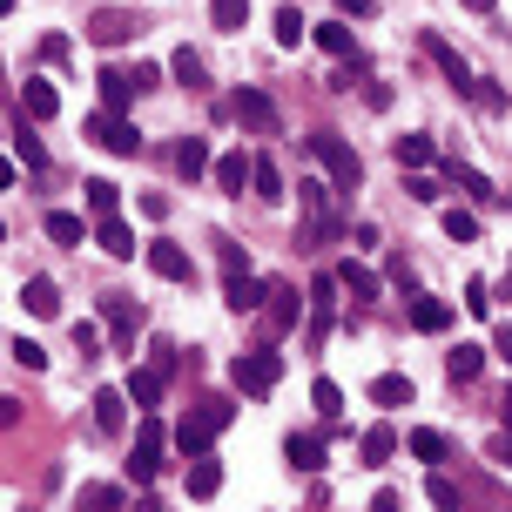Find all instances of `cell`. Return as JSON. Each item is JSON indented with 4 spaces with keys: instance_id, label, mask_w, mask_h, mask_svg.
Returning a JSON list of instances; mask_svg holds the SVG:
<instances>
[{
    "instance_id": "cell-1",
    "label": "cell",
    "mask_w": 512,
    "mask_h": 512,
    "mask_svg": "<svg viewBox=\"0 0 512 512\" xmlns=\"http://www.w3.org/2000/svg\"><path fill=\"white\" fill-rule=\"evenodd\" d=\"M230 418H236V405H223V398H203V405H196V411L176 425V432H169V445H176L182 459H209V438L223 432Z\"/></svg>"
},
{
    "instance_id": "cell-2",
    "label": "cell",
    "mask_w": 512,
    "mask_h": 512,
    "mask_svg": "<svg viewBox=\"0 0 512 512\" xmlns=\"http://www.w3.org/2000/svg\"><path fill=\"white\" fill-rule=\"evenodd\" d=\"M310 155L324 162V176H331V189H358V182H364V162H358V149H351L344 135H331V128H324V135H310Z\"/></svg>"
},
{
    "instance_id": "cell-3",
    "label": "cell",
    "mask_w": 512,
    "mask_h": 512,
    "mask_svg": "<svg viewBox=\"0 0 512 512\" xmlns=\"http://www.w3.org/2000/svg\"><path fill=\"white\" fill-rule=\"evenodd\" d=\"M230 378H236V391H243V398H263V391H277L283 358H277V351H243V358L230 364Z\"/></svg>"
},
{
    "instance_id": "cell-4",
    "label": "cell",
    "mask_w": 512,
    "mask_h": 512,
    "mask_svg": "<svg viewBox=\"0 0 512 512\" xmlns=\"http://www.w3.org/2000/svg\"><path fill=\"white\" fill-rule=\"evenodd\" d=\"M88 142L108 155H142V135H135V122L128 115H115V108H102V115H88Z\"/></svg>"
},
{
    "instance_id": "cell-5",
    "label": "cell",
    "mask_w": 512,
    "mask_h": 512,
    "mask_svg": "<svg viewBox=\"0 0 512 512\" xmlns=\"http://www.w3.org/2000/svg\"><path fill=\"white\" fill-rule=\"evenodd\" d=\"M81 34H88V41H95V48H122V41H135V34H142V21H135V14H128V7H95V14H88V27H81Z\"/></svg>"
},
{
    "instance_id": "cell-6",
    "label": "cell",
    "mask_w": 512,
    "mask_h": 512,
    "mask_svg": "<svg viewBox=\"0 0 512 512\" xmlns=\"http://www.w3.org/2000/svg\"><path fill=\"white\" fill-rule=\"evenodd\" d=\"M162 445H169V432H162L155 418H142V432H135V452H128V479H135V486H149L155 472H162Z\"/></svg>"
},
{
    "instance_id": "cell-7",
    "label": "cell",
    "mask_w": 512,
    "mask_h": 512,
    "mask_svg": "<svg viewBox=\"0 0 512 512\" xmlns=\"http://www.w3.org/2000/svg\"><path fill=\"white\" fill-rule=\"evenodd\" d=\"M230 115L243 128H256V135H277V102H270V95H263V88H236V102H230Z\"/></svg>"
},
{
    "instance_id": "cell-8",
    "label": "cell",
    "mask_w": 512,
    "mask_h": 512,
    "mask_svg": "<svg viewBox=\"0 0 512 512\" xmlns=\"http://www.w3.org/2000/svg\"><path fill=\"white\" fill-rule=\"evenodd\" d=\"M223 304H230L236 317H256V310L270 304V283L250 277V270H230V283H223Z\"/></svg>"
},
{
    "instance_id": "cell-9",
    "label": "cell",
    "mask_w": 512,
    "mask_h": 512,
    "mask_svg": "<svg viewBox=\"0 0 512 512\" xmlns=\"http://www.w3.org/2000/svg\"><path fill=\"white\" fill-rule=\"evenodd\" d=\"M324 189H331V182H297V203H304V223H310V236H324V243H331L337 236V216H331V203H324Z\"/></svg>"
},
{
    "instance_id": "cell-10",
    "label": "cell",
    "mask_w": 512,
    "mask_h": 512,
    "mask_svg": "<svg viewBox=\"0 0 512 512\" xmlns=\"http://www.w3.org/2000/svg\"><path fill=\"white\" fill-rule=\"evenodd\" d=\"M149 270H155V277H169V283H189V277H196L189 250H182V243H169V236H155V243H149Z\"/></svg>"
},
{
    "instance_id": "cell-11",
    "label": "cell",
    "mask_w": 512,
    "mask_h": 512,
    "mask_svg": "<svg viewBox=\"0 0 512 512\" xmlns=\"http://www.w3.org/2000/svg\"><path fill=\"white\" fill-rule=\"evenodd\" d=\"M425 54H432V61H438V75L452 81L459 95H472V81H479V75H472V68H465V61H459V48H452L445 34H425Z\"/></svg>"
},
{
    "instance_id": "cell-12",
    "label": "cell",
    "mask_w": 512,
    "mask_h": 512,
    "mask_svg": "<svg viewBox=\"0 0 512 512\" xmlns=\"http://www.w3.org/2000/svg\"><path fill=\"white\" fill-rule=\"evenodd\" d=\"M310 310V297H297L290 283H270V304H263V317H270V331H297V317Z\"/></svg>"
},
{
    "instance_id": "cell-13",
    "label": "cell",
    "mask_w": 512,
    "mask_h": 512,
    "mask_svg": "<svg viewBox=\"0 0 512 512\" xmlns=\"http://www.w3.org/2000/svg\"><path fill=\"white\" fill-rule=\"evenodd\" d=\"M122 425H128V391L102 384V391H95V432H102V438H122Z\"/></svg>"
},
{
    "instance_id": "cell-14",
    "label": "cell",
    "mask_w": 512,
    "mask_h": 512,
    "mask_svg": "<svg viewBox=\"0 0 512 512\" xmlns=\"http://www.w3.org/2000/svg\"><path fill=\"white\" fill-rule=\"evenodd\" d=\"M250 169H256V155L230 149V155H216V169H209V176H216V189H223V196H243V182H250Z\"/></svg>"
},
{
    "instance_id": "cell-15",
    "label": "cell",
    "mask_w": 512,
    "mask_h": 512,
    "mask_svg": "<svg viewBox=\"0 0 512 512\" xmlns=\"http://www.w3.org/2000/svg\"><path fill=\"white\" fill-rule=\"evenodd\" d=\"M411 331H425V337L452 331V304L445 297H411Z\"/></svg>"
},
{
    "instance_id": "cell-16",
    "label": "cell",
    "mask_w": 512,
    "mask_h": 512,
    "mask_svg": "<svg viewBox=\"0 0 512 512\" xmlns=\"http://www.w3.org/2000/svg\"><path fill=\"white\" fill-rule=\"evenodd\" d=\"M331 277H337V290H344V297H358V304H371V297H378V290H384V283L371 277V270H364V263H351V256H344V263H337Z\"/></svg>"
},
{
    "instance_id": "cell-17",
    "label": "cell",
    "mask_w": 512,
    "mask_h": 512,
    "mask_svg": "<svg viewBox=\"0 0 512 512\" xmlns=\"http://www.w3.org/2000/svg\"><path fill=\"white\" fill-rule=\"evenodd\" d=\"M283 459L297 465V472H324V438L317 432H290L283 438Z\"/></svg>"
},
{
    "instance_id": "cell-18",
    "label": "cell",
    "mask_w": 512,
    "mask_h": 512,
    "mask_svg": "<svg viewBox=\"0 0 512 512\" xmlns=\"http://www.w3.org/2000/svg\"><path fill=\"white\" fill-rule=\"evenodd\" d=\"M122 391H128V405H135V411H155V405H162V371L142 364V371H128Z\"/></svg>"
},
{
    "instance_id": "cell-19",
    "label": "cell",
    "mask_w": 512,
    "mask_h": 512,
    "mask_svg": "<svg viewBox=\"0 0 512 512\" xmlns=\"http://www.w3.org/2000/svg\"><path fill=\"white\" fill-rule=\"evenodd\" d=\"M405 452H411V459H425V465L438 472V465L452 459V438H445V432H432V425H418V432L405 438Z\"/></svg>"
},
{
    "instance_id": "cell-20",
    "label": "cell",
    "mask_w": 512,
    "mask_h": 512,
    "mask_svg": "<svg viewBox=\"0 0 512 512\" xmlns=\"http://www.w3.org/2000/svg\"><path fill=\"white\" fill-rule=\"evenodd\" d=\"M54 108H61L54 81H27L21 88V122H54Z\"/></svg>"
},
{
    "instance_id": "cell-21",
    "label": "cell",
    "mask_w": 512,
    "mask_h": 512,
    "mask_svg": "<svg viewBox=\"0 0 512 512\" xmlns=\"http://www.w3.org/2000/svg\"><path fill=\"white\" fill-rule=\"evenodd\" d=\"M432 162H438V142H432V135H398V169L425 176Z\"/></svg>"
},
{
    "instance_id": "cell-22",
    "label": "cell",
    "mask_w": 512,
    "mask_h": 512,
    "mask_svg": "<svg viewBox=\"0 0 512 512\" xmlns=\"http://www.w3.org/2000/svg\"><path fill=\"white\" fill-rule=\"evenodd\" d=\"M108 331L122 337V344H135V331H142V304H135V297H108Z\"/></svg>"
},
{
    "instance_id": "cell-23",
    "label": "cell",
    "mask_w": 512,
    "mask_h": 512,
    "mask_svg": "<svg viewBox=\"0 0 512 512\" xmlns=\"http://www.w3.org/2000/svg\"><path fill=\"white\" fill-rule=\"evenodd\" d=\"M21 304L34 310V317H61V290H54V277H27L21 283Z\"/></svg>"
},
{
    "instance_id": "cell-24",
    "label": "cell",
    "mask_w": 512,
    "mask_h": 512,
    "mask_svg": "<svg viewBox=\"0 0 512 512\" xmlns=\"http://www.w3.org/2000/svg\"><path fill=\"white\" fill-rule=\"evenodd\" d=\"M95 243H102V250L115 256V263H128V256H135V230H128L122 216H102V230H95Z\"/></svg>"
},
{
    "instance_id": "cell-25",
    "label": "cell",
    "mask_w": 512,
    "mask_h": 512,
    "mask_svg": "<svg viewBox=\"0 0 512 512\" xmlns=\"http://www.w3.org/2000/svg\"><path fill=\"white\" fill-rule=\"evenodd\" d=\"M176 169H182L189 182L216 169V155H209V142H203V135H189V142H176Z\"/></svg>"
},
{
    "instance_id": "cell-26",
    "label": "cell",
    "mask_w": 512,
    "mask_h": 512,
    "mask_svg": "<svg viewBox=\"0 0 512 512\" xmlns=\"http://www.w3.org/2000/svg\"><path fill=\"white\" fill-rule=\"evenodd\" d=\"M479 371H486V344H459V351L445 358V378L452 384H472Z\"/></svg>"
},
{
    "instance_id": "cell-27",
    "label": "cell",
    "mask_w": 512,
    "mask_h": 512,
    "mask_svg": "<svg viewBox=\"0 0 512 512\" xmlns=\"http://www.w3.org/2000/svg\"><path fill=\"white\" fill-rule=\"evenodd\" d=\"M371 405H384V411L411 405V378H405V371H384V378H371Z\"/></svg>"
},
{
    "instance_id": "cell-28",
    "label": "cell",
    "mask_w": 512,
    "mask_h": 512,
    "mask_svg": "<svg viewBox=\"0 0 512 512\" xmlns=\"http://www.w3.org/2000/svg\"><path fill=\"white\" fill-rule=\"evenodd\" d=\"M364 465H391V452H398V425H371V432L358 438Z\"/></svg>"
},
{
    "instance_id": "cell-29",
    "label": "cell",
    "mask_w": 512,
    "mask_h": 512,
    "mask_svg": "<svg viewBox=\"0 0 512 512\" xmlns=\"http://www.w3.org/2000/svg\"><path fill=\"white\" fill-rule=\"evenodd\" d=\"M95 81H102V108H115V115L135 102V75H122V68H102Z\"/></svg>"
},
{
    "instance_id": "cell-30",
    "label": "cell",
    "mask_w": 512,
    "mask_h": 512,
    "mask_svg": "<svg viewBox=\"0 0 512 512\" xmlns=\"http://www.w3.org/2000/svg\"><path fill=\"white\" fill-rule=\"evenodd\" d=\"M48 236L68 243V250H81V243H88V223H81L75 209H48Z\"/></svg>"
},
{
    "instance_id": "cell-31",
    "label": "cell",
    "mask_w": 512,
    "mask_h": 512,
    "mask_svg": "<svg viewBox=\"0 0 512 512\" xmlns=\"http://www.w3.org/2000/svg\"><path fill=\"white\" fill-rule=\"evenodd\" d=\"M223 492V465L216 459H189V499H216Z\"/></svg>"
},
{
    "instance_id": "cell-32",
    "label": "cell",
    "mask_w": 512,
    "mask_h": 512,
    "mask_svg": "<svg viewBox=\"0 0 512 512\" xmlns=\"http://www.w3.org/2000/svg\"><path fill=\"white\" fill-rule=\"evenodd\" d=\"M317 48L337 54V61H351V54H358V41H351V21H324V27H317Z\"/></svg>"
},
{
    "instance_id": "cell-33",
    "label": "cell",
    "mask_w": 512,
    "mask_h": 512,
    "mask_svg": "<svg viewBox=\"0 0 512 512\" xmlns=\"http://www.w3.org/2000/svg\"><path fill=\"white\" fill-rule=\"evenodd\" d=\"M209 21L223 27V34H243V21H250V0H209Z\"/></svg>"
},
{
    "instance_id": "cell-34",
    "label": "cell",
    "mask_w": 512,
    "mask_h": 512,
    "mask_svg": "<svg viewBox=\"0 0 512 512\" xmlns=\"http://www.w3.org/2000/svg\"><path fill=\"white\" fill-rule=\"evenodd\" d=\"M250 182H256V196H263V203H283V176H277V162H270V155H256Z\"/></svg>"
},
{
    "instance_id": "cell-35",
    "label": "cell",
    "mask_w": 512,
    "mask_h": 512,
    "mask_svg": "<svg viewBox=\"0 0 512 512\" xmlns=\"http://www.w3.org/2000/svg\"><path fill=\"white\" fill-rule=\"evenodd\" d=\"M75 512H122V486H81Z\"/></svg>"
},
{
    "instance_id": "cell-36",
    "label": "cell",
    "mask_w": 512,
    "mask_h": 512,
    "mask_svg": "<svg viewBox=\"0 0 512 512\" xmlns=\"http://www.w3.org/2000/svg\"><path fill=\"white\" fill-rule=\"evenodd\" d=\"M169 75H176L182 88H203V54H196V48H176V54H169Z\"/></svg>"
},
{
    "instance_id": "cell-37",
    "label": "cell",
    "mask_w": 512,
    "mask_h": 512,
    "mask_svg": "<svg viewBox=\"0 0 512 512\" xmlns=\"http://www.w3.org/2000/svg\"><path fill=\"white\" fill-rule=\"evenodd\" d=\"M310 405H317V418H331V425H337V418H344V391H337L331 378H317V384H310Z\"/></svg>"
},
{
    "instance_id": "cell-38",
    "label": "cell",
    "mask_w": 512,
    "mask_h": 512,
    "mask_svg": "<svg viewBox=\"0 0 512 512\" xmlns=\"http://www.w3.org/2000/svg\"><path fill=\"white\" fill-rule=\"evenodd\" d=\"M445 236L452 243H479V216L472 209H445Z\"/></svg>"
},
{
    "instance_id": "cell-39",
    "label": "cell",
    "mask_w": 512,
    "mask_h": 512,
    "mask_svg": "<svg viewBox=\"0 0 512 512\" xmlns=\"http://www.w3.org/2000/svg\"><path fill=\"white\" fill-rule=\"evenodd\" d=\"M304 34H310V21H304V14H297V7H277V41H283V48H297Z\"/></svg>"
},
{
    "instance_id": "cell-40",
    "label": "cell",
    "mask_w": 512,
    "mask_h": 512,
    "mask_svg": "<svg viewBox=\"0 0 512 512\" xmlns=\"http://www.w3.org/2000/svg\"><path fill=\"white\" fill-rule=\"evenodd\" d=\"M115 203H122V189H115L108 176H95V182H88V209H95V216H115Z\"/></svg>"
},
{
    "instance_id": "cell-41",
    "label": "cell",
    "mask_w": 512,
    "mask_h": 512,
    "mask_svg": "<svg viewBox=\"0 0 512 512\" xmlns=\"http://www.w3.org/2000/svg\"><path fill=\"white\" fill-rule=\"evenodd\" d=\"M14 155H21L27 169H48V149H41V135H27V122H21V135H14Z\"/></svg>"
},
{
    "instance_id": "cell-42",
    "label": "cell",
    "mask_w": 512,
    "mask_h": 512,
    "mask_svg": "<svg viewBox=\"0 0 512 512\" xmlns=\"http://www.w3.org/2000/svg\"><path fill=\"white\" fill-rule=\"evenodd\" d=\"M425 492H432V506H438V512H459V499H465V492L452 486L445 472H432V486H425Z\"/></svg>"
},
{
    "instance_id": "cell-43",
    "label": "cell",
    "mask_w": 512,
    "mask_h": 512,
    "mask_svg": "<svg viewBox=\"0 0 512 512\" xmlns=\"http://www.w3.org/2000/svg\"><path fill=\"white\" fill-rule=\"evenodd\" d=\"M452 182H459L465 196H479V203H492V182L479 176V169H459V162H452Z\"/></svg>"
},
{
    "instance_id": "cell-44",
    "label": "cell",
    "mask_w": 512,
    "mask_h": 512,
    "mask_svg": "<svg viewBox=\"0 0 512 512\" xmlns=\"http://www.w3.org/2000/svg\"><path fill=\"white\" fill-rule=\"evenodd\" d=\"M14 364H27V371H48V351H41L34 337H14Z\"/></svg>"
},
{
    "instance_id": "cell-45",
    "label": "cell",
    "mask_w": 512,
    "mask_h": 512,
    "mask_svg": "<svg viewBox=\"0 0 512 512\" xmlns=\"http://www.w3.org/2000/svg\"><path fill=\"white\" fill-rule=\"evenodd\" d=\"M465 310H472V317H486V310H492V290H486V283H465Z\"/></svg>"
},
{
    "instance_id": "cell-46",
    "label": "cell",
    "mask_w": 512,
    "mask_h": 512,
    "mask_svg": "<svg viewBox=\"0 0 512 512\" xmlns=\"http://www.w3.org/2000/svg\"><path fill=\"white\" fill-rule=\"evenodd\" d=\"M75 351H81V358H95V351H102V331H95V324H75Z\"/></svg>"
},
{
    "instance_id": "cell-47",
    "label": "cell",
    "mask_w": 512,
    "mask_h": 512,
    "mask_svg": "<svg viewBox=\"0 0 512 512\" xmlns=\"http://www.w3.org/2000/svg\"><path fill=\"white\" fill-rule=\"evenodd\" d=\"M405 189H411V203H438V182L432 176H411Z\"/></svg>"
},
{
    "instance_id": "cell-48",
    "label": "cell",
    "mask_w": 512,
    "mask_h": 512,
    "mask_svg": "<svg viewBox=\"0 0 512 512\" xmlns=\"http://www.w3.org/2000/svg\"><path fill=\"white\" fill-rule=\"evenodd\" d=\"M337 14H344V21H351V14H358V21H371V14H378V0H337Z\"/></svg>"
},
{
    "instance_id": "cell-49",
    "label": "cell",
    "mask_w": 512,
    "mask_h": 512,
    "mask_svg": "<svg viewBox=\"0 0 512 512\" xmlns=\"http://www.w3.org/2000/svg\"><path fill=\"white\" fill-rule=\"evenodd\" d=\"M492 465H506V472H512V432H506V438H492Z\"/></svg>"
},
{
    "instance_id": "cell-50",
    "label": "cell",
    "mask_w": 512,
    "mask_h": 512,
    "mask_svg": "<svg viewBox=\"0 0 512 512\" xmlns=\"http://www.w3.org/2000/svg\"><path fill=\"white\" fill-rule=\"evenodd\" d=\"M371 512H405V499H398V492H378V499H371Z\"/></svg>"
},
{
    "instance_id": "cell-51",
    "label": "cell",
    "mask_w": 512,
    "mask_h": 512,
    "mask_svg": "<svg viewBox=\"0 0 512 512\" xmlns=\"http://www.w3.org/2000/svg\"><path fill=\"white\" fill-rule=\"evenodd\" d=\"M7 425H21V405H14V398H0V432H7Z\"/></svg>"
},
{
    "instance_id": "cell-52",
    "label": "cell",
    "mask_w": 512,
    "mask_h": 512,
    "mask_svg": "<svg viewBox=\"0 0 512 512\" xmlns=\"http://www.w3.org/2000/svg\"><path fill=\"white\" fill-rule=\"evenodd\" d=\"M492 351H499V358L512 364V331H499V337H492Z\"/></svg>"
},
{
    "instance_id": "cell-53",
    "label": "cell",
    "mask_w": 512,
    "mask_h": 512,
    "mask_svg": "<svg viewBox=\"0 0 512 512\" xmlns=\"http://www.w3.org/2000/svg\"><path fill=\"white\" fill-rule=\"evenodd\" d=\"M499 418H506V432H512V384H506V398H499Z\"/></svg>"
},
{
    "instance_id": "cell-54",
    "label": "cell",
    "mask_w": 512,
    "mask_h": 512,
    "mask_svg": "<svg viewBox=\"0 0 512 512\" xmlns=\"http://www.w3.org/2000/svg\"><path fill=\"white\" fill-rule=\"evenodd\" d=\"M459 7H472V14H492V7H499V0H459Z\"/></svg>"
},
{
    "instance_id": "cell-55",
    "label": "cell",
    "mask_w": 512,
    "mask_h": 512,
    "mask_svg": "<svg viewBox=\"0 0 512 512\" xmlns=\"http://www.w3.org/2000/svg\"><path fill=\"white\" fill-rule=\"evenodd\" d=\"M0 189H14V162H0Z\"/></svg>"
},
{
    "instance_id": "cell-56",
    "label": "cell",
    "mask_w": 512,
    "mask_h": 512,
    "mask_svg": "<svg viewBox=\"0 0 512 512\" xmlns=\"http://www.w3.org/2000/svg\"><path fill=\"white\" fill-rule=\"evenodd\" d=\"M135 512H162V506H155V499H142V506H135Z\"/></svg>"
},
{
    "instance_id": "cell-57",
    "label": "cell",
    "mask_w": 512,
    "mask_h": 512,
    "mask_svg": "<svg viewBox=\"0 0 512 512\" xmlns=\"http://www.w3.org/2000/svg\"><path fill=\"white\" fill-rule=\"evenodd\" d=\"M7 14H14V0H0V21H7Z\"/></svg>"
},
{
    "instance_id": "cell-58",
    "label": "cell",
    "mask_w": 512,
    "mask_h": 512,
    "mask_svg": "<svg viewBox=\"0 0 512 512\" xmlns=\"http://www.w3.org/2000/svg\"><path fill=\"white\" fill-rule=\"evenodd\" d=\"M506 290H512V263H506Z\"/></svg>"
},
{
    "instance_id": "cell-59",
    "label": "cell",
    "mask_w": 512,
    "mask_h": 512,
    "mask_svg": "<svg viewBox=\"0 0 512 512\" xmlns=\"http://www.w3.org/2000/svg\"><path fill=\"white\" fill-rule=\"evenodd\" d=\"M0 236H7V223H0Z\"/></svg>"
}]
</instances>
